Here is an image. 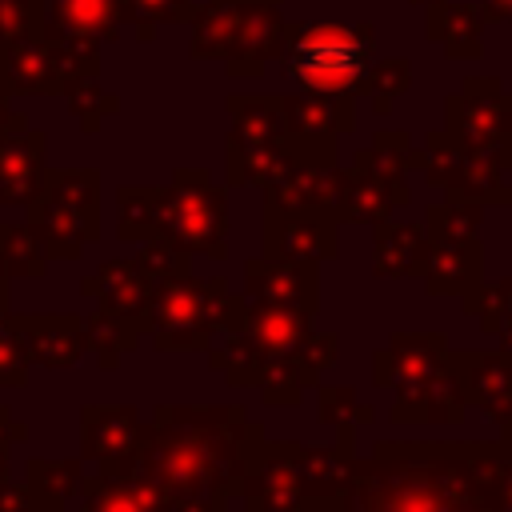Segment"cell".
<instances>
[{
  "label": "cell",
  "instance_id": "1",
  "mask_svg": "<svg viewBox=\"0 0 512 512\" xmlns=\"http://www.w3.org/2000/svg\"><path fill=\"white\" fill-rule=\"evenodd\" d=\"M264 440V420L248 416L244 404H156L152 416H144L140 444L96 468L136 472L172 500L236 508L240 476Z\"/></svg>",
  "mask_w": 512,
  "mask_h": 512
},
{
  "label": "cell",
  "instance_id": "2",
  "mask_svg": "<svg viewBox=\"0 0 512 512\" xmlns=\"http://www.w3.org/2000/svg\"><path fill=\"white\" fill-rule=\"evenodd\" d=\"M496 464L500 444L484 440H376L320 512H468L492 500Z\"/></svg>",
  "mask_w": 512,
  "mask_h": 512
},
{
  "label": "cell",
  "instance_id": "3",
  "mask_svg": "<svg viewBox=\"0 0 512 512\" xmlns=\"http://www.w3.org/2000/svg\"><path fill=\"white\" fill-rule=\"evenodd\" d=\"M284 0H204L192 8V60H220L228 76H260L284 48Z\"/></svg>",
  "mask_w": 512,
  "mask_h": 512
},
{
  "label": "cell",
  "instance_id": "4",
  "mask_svg": "<svg viewBox=\"0 0 512 512\" xmlns=\"http://www.w3.org/2000/svg\"><path fill=\"white\" fill-rule=\"evenodd\" d=\"M372 60H376V28L368 20L288 24L284 48L276 56L284 80H296V88L304 92H328V96H360Z\"/></svg>",
  "mask_w": 512,
  "mask_h": 512
},
{
  "label": "cell",
  "instance_id": "5",
  "mask_svg": "<svg viewBox=\"0 0 512 512\" xmlns=\"http://www.w3.org/2000/svg\"><path fill=\"white\" fill-rule=\"evenodd\" d=\"M236 288L224 276H172L152 284L148 296V340L156 352H208L224 328Z\"/></svg>",
  "mask_w": 512,
  "mask_h": 512
},
{
  "label": "cell",
  "instance_id": "6",
  "mask_svg": "<svg viewBox=\"0 0 512 512\" xmlns=\"http://www.w3.org/2000/svg\"><path fill=\"white\" fill-rule=\"evenodd\" d=\"M152 236L172 240L188 256L228 260V192L208 168H176L152 196Z\"/></svg>",
  "mask_w": 512,
  "mask_h": 512
},
{
  "label": "cell",
  "instance_id": "7",
  "mask_svg": "<svg viewBox=\"0 0 512 512\" xmlns=\"http://www.w3.org/2000/svg\"><path fill=\"white\" fill-rule=\"evenodd\" d=\"M24 212L48 260H80L100 240V172L48 168L36 200L24 204Z\"/></svg>",
  "mask_w": 512,
  "mask_h": 512
},
{
  "label": "cell",
  "instance_id": "8",
  "mask_svg": "<svg viewBox=\"0 0 512 512\" xmlns=\"http://www.w3.org/2000/svg\"><path fill=\"white\" fill-rule=\"evenodd\" d=\"M424 180L440 188L448 200H468V204H508L512 184L508 172L480 148L460 144L452 132H428L424 136Z\"/></svg>",
  "mask_w": 512,
  "mask_h": 512
},
{
  "label": "cell",
  "instance_id": "9",
  "mask_svg": "<svg viewBox=\"0 0 512 512\" xmlns=\"http://www.w3.org/2000/svg\"><path fill=\"white\" fill-rule=\"evenodd\" d=\"M444 132L512 172V92H504L496 76H472L444 100Z\"/></svg>",
  "mask_w": 512,
  "mask_h": 512
},
{
  "label": "cell",
  "instance_id": "10",
  "mask_svg": "<svg viewBox=\"0 0 512 512\" xmlns=\"http://www.w3.org/2000/svg\"><path fill=\"white\" fill-rule=\"evenodd\" d=\"M296 452H300V440H264L240 476L236 508L240 512H312Z\"/></svg>",
  "mask_w": 512,
  "mask_h": 512
},
{
  "label": "cell",
  "instance_id": "11",
  "mask_svg": "<svg viewBox=\"0 0 512 512\" xmlns=\"http://www.w3.org/2000/svg\"><path fill=\"white\" fill-rule=\"evenodd\" d=\"M260 252L276 260L324 264L340 256V216L332 208L260 204Z\"/></svg>",
  "mask_w": 512,
  "mask_h": 512
},
{
  "label": "cell",
  "instance_id": "12",
  "mask_svg": "<svg viewBox=\"0 0 512 512\" xmlns=\"http://www.w3.org/2000/svg\"><path fill=\"white\" fill-rule=\"evenodd\" d=\"M444 364H448L444 332H392L388 344L372 352V384L408 396L420 392Z\"/></svg>",
  "mask_w": 512,
  "mask_h": 512
},
{
  "label": "cell",
  "instance_id": "13",
  "mask_svg": "<svg viewBox=\"0 0 512 512\" xmlns=\"http://www.w3.org/2000/svg\"><path fill=\"white\" fill-rule=\"evenodd\" d=\"M240 296L252 304L312 312L320 308V268L308 260H276V256H248Z\"/></svg>",
  "mask_w": 512,
  "mask_h": 512
},
{
  "label": "cell",
  "instance_id": "14",
  "mask_svg": "<svg viewBox=\"0 0 512 512\" xmlns=\"http://www.w3.org/2000/svg\"><path fill=\"white\" fill-rule=\"evenodd\" d=\"M44 152L48 136L32 128L24 112H12V120L0 128V208H24L36 200L48 172Z\"/></svg>",
  "mask_w": 512,
  "mask_h": 512
},
{
  "label": "cell",
  "instance_id": "15",
  "mask_svg": "<svg viewBox=\"0 0 512 512\" xmlns=\"http://www.w3.org/2000/svg\"><path fill=\"white\" fill-rule=\"evenodd\" d=\"M312 312H292V308H272V304H252L240 292L228 304L224 324H236L248 344L256 348V356L264 360V372H272L308 332H312ZM268 380V376H264Z\"/></svg>",
  "mask_w": 512,
  "mask_h": 512
},
{
  "label": "cell",
  "instance_id": "16",
  "mask_svg": "<svg viewBox=\"0 0 512 512\" xmlns=\"http://www.w3.org/2000/svg\"><path fill=\"white\" fill-rule=\"evenodd\" d=\"M28 364L36 368H76L88 356V336H84V316L76 312H8Z\"/></svg>",
  "mask_w": 512,
  "mask_h": 512
},
{
  "label": "cell",
  "instance_id": "17",
  "mask_svg": "<svg viewBox=\"0 0 512 512\" xmlns=\"http://www.w3.org/2000/svg\"><path fill=\"white\" fill-rule=\"evenodd\" d=\"M340 356V336L336 332H308L260 384V400L268 408H296L304 400V392L320 380V372H328Z\"/></svg>",
  "mask_w": 512,
  "mask_h": 512
},
{
  "label": "cell",
  "instance_id": "18",
  "mask_svg": "<svg viewBox=\"0 0 512 512\" xmlns=\"http://www.w3.org/2000/svg\"><path fill=\"white\" fill-rule=\"evenodd\" d=\"M0 88L8 96H64L60 52L44 32L0 44Z\"/></svg>",
  "mask_w": 512,
  "mask_h": 512
},
{
  "label": "cell",
  "instance_id": "19",
  "mask_svg": "<svg viewBox=\"0 0 512 512\" xmlns=\"http://www.w3.org/2000/svg\"><path fill=\"white\" fill-rule=\"evenodd\" d=\"M408 200H412L408 180H392L356 156H352V168H340V188H336L340 224H380Z\"/></svg>",
  "mask_w": 512,
  "mask_h": 512
},
{
  "label": "cell",
  "instance_id": "20",
  "mask_svg": "<svg viewBox=\"0 0 512 512\" xmlns=\"http://www.w3.org/2000/svg\"><path fill=\"white\" fill-rule=\"evenodd\" d=\"M448 368L456 372L468 408H480L492 424L512 420V364L500 352L448 348Z\"/></svg>",
  "mask_w": 512,
  "mask_h": 512
},
{
  "label": "cell",
  "instance_id": "21",
  "mask_svg": "<svg viewBox=\"0 0 512 512\" xmlns=\"http://www.w3.org/2000/svg\"><path fill=\"white\" fill-rule=\"evenodd\" d=\"M80 296H88L100 312L136 320L148 328L144 312H148V296H152V280L148 272L136 264V256H120V260H100L96 272H88L80 280Z\"/></svg>",
  "mask_w": 512,
  "mask_h": 512
},
{
  "label": "cell",
  "instance_id": "22",
  "mask_svg": "<svg viewBox=\"0 0 512 512\" xmlns=\"http://www.w3.org/2000/svg\"><path fill=\"white\" fill-rule=\"evenodd\" d=\"M424 292L428 296H464L484 280V248L476 236H428L424 256Z\"/></svg>",
  "mask_w": 512,
  "mask_h": 512
},
{
  "label": "cell",
  "instance_id": "23",
  "mask_svg": "<svg viewBox=\"0 0 512 512\" xmlns=\"http://www.w3.org/2000/svg\"><path fill=\"white\" fill-rule=\"evenodd\" d=\"M144 416L136 404H84L80 408V456L88 464L120 460L140 444Z\"/></svg>",
  "mask_w": 512,
  "mask_h": 512
},
{
  "label": "cell",
  "instance_id": "24",
  "mask_svg": "<svg viewBox=\"0 0 512 512\" xmlns=\"http://www.w3.org/2000/svg\"><path fill=\"white\" fill-rule=\"evenodd\" d=\"M124 28V0H48L40 32L48 40L112 44Z\"/></svg>",
  "mask_w": 512,
  "mask_h": 512
},
{
  "label": "cell",
  "instance_id": "25",
  "mask_svg": "<svg viewBox=\"0 0 512 512\" xmlns=\"http://www.w3.org/2000/svg\"><path fill=\"white\" fill-rule=\"evenodd\" d=\"M172 496L136 472H92L80 484V512H168Z\"/></svg>",
  "mask_w": 512,
  "mask_h": 512
},
{
  "label": "cell",
  "instance_id": "26",
  "mask_svg": "<svg viewBox=\"0 0 512 512\" xmlns=\"http://www.w3.org/2000/svg\"><path fill=\"white\" fill-rule=\"evenodd\" d=\"M428 256V232L424 220H380L372 224V272L380 280H404L420 276Z\"/></svg>",
  "mask_w": 512,
  "mask_h": 512
},
{
  "label": "cell",
  "instance_id": "27",
  "mask_svg": "<svg viewBox=\"0 0 512 512\" xmlns=\"http://www.w3.org/2000/svg\"><path fill=\"white\" fill-rule=\"evenodd\" d=\"M484 12L480 4H448L436 0L428 4L424 16V36L444 48L448 60H480L484 56Z\"/></svg>",
  "mask_w": 512,
  "mask_h": 512
},
{
  "label": "cell",
  "instance_id": "28",
  "mask_svg": "<svg viewBox=\"0 0 512 512\" xmlns=\"http://www.w3.org/2000/svg\"><path fill=\"white\" fill-rule=\"evenodd\" d=\"M284 100V128L292 136H344L356 128V96L292 92Z\"/></svg>",
  "mask_w": 512,
  "mask_h": 512
},
{
  "label": "cell",
  "instance_id": "29",
  "mask_svg": "<svg viewBox=\"0 0 512 512\" xmlns=\"http://www.w3.org/2000/svg\"><path fill=\"white\" fill-rule=\"evenodd\" d=\"M464 388L456 380V372L444 364L420 392H408V396H396L392 408H388V420L392 424H456L464 420Z\"/></svg>",
  "mask_w": 512,
  "mask_h": 512
},
{
  "label": "cell",
  "instance_id": "30",
  "mask_svg": "<svg viewBox=\"0 0 512 512\" xmlns=\"http://www.w3.org/2000/svg\"><path fill=\"white\" fill-rule=\"evenodd\" d=\"M336 188H340V164H312L292 160V168L260 192V204L276 208H332L336 212Z\"/></svg>",
  "mask_w": 512,
  "mask_h": 512
},
{
  "label": "cell",
  "instance_id": "31",
  "mask_svg": "<svg viewBox=\"0 0 512 512\" xmlns=\"http://www.w3.org/2000/svg\"><path fill=\"white\" fill-rule=\"evenodd\" d=\"M284 100L276 92H232L224 144H268L284 140Z\"/></svg>",
  "mask_w": 512,
  "mask_h": 512
},
{
  "label": "cell",
  "instance_id": "32",
  "mask_svg": "<svg viewBox=\"0 0 512 512\" xmlns=\"http://www.w3.org/2000/svg\"><path fill=\"white\" fill-rule=\"evenodd\" d=\"M292 168L288 136L268 144H224V184L228 188H272Z\"/></svg>",
  "mask_w": 512,
  "mask_h": 512
},
{
  "label": "cell",
  "instance_id": "33",
  "mask_svg": "<svg viewBox=\"0 0 512 512\" xmlns=\"http://www.w3.org/2000/svg\"><path fill=\"white\" fill-rule=\"evenodd\" d=\"M24 484L36 504V512H56L72 496H80L84 484V456H28Z\"/></svg>",
  "mask_w": 512,
  "mask_h": 512
},
{
  "label": "cell",
  "instance_id": "34",
  "mask_svg": "<svg viewBox=\"0 0 512 512\" xmlns=\"http://www.w3.org/2000/svg\"><path fill=\"white\" fill-rule=\"evenodd\" d=\"M84 336H88V356L96 360V368L100 372H116L120 360L128 352H136V344L148 336V328L136 324V320H124V316L100 312L92 304V312L84 316Z\"/></svg>",
  "mask_w": 512,
  "mask_h": 512
},
{
  "label": "cell",
  "instance_id": "35",
  "mask_svg": "<svg viewBox=\"0 0 512 512\" xmlns=\"http://www.w3.org/2000/svg\"><path fill=\"white\" fill-rule=\"evenodd\" d=\"M0 260L12 280H40L52 264L28 220H0Z\"/></svg>",
  "mask_w": 512,
  "mask_h": 512
},
{
  "label": "cell",
  "instance_id": "36",
  "mask_svg": "<svg viewBox=\"0 0 512 512\" xmlns=\"http://www.w3.org/2000/svg\"><path fill=\"white\" fill-rule=\"evenodd\" d=\"M460 308L468 316H476L488 336H496L500 328H512V276H504L496 284L480 280L476 288H468L460 296Z\"/></svg>",
  "mask_w": 512,
  "mask_h": 512
},
{
  "label": "cell",
  "instance_id": "37",
  "mask_svg": "<svg viewBox=\"0 0 512 512\" xmlns=\"http://www.w3.org/2000/svg\"><path fill=\"white\" fill-rule=\"evenodd\" d=\"M408 88H412V60H404V56H384V60H372L360 96H368L372 112L388 116L392 104H396V96H404Z\"/></svg>",
  "mask_w": 512,
  "mask_h": 512
},
{
  "label": "cell",
  "instance_id": "38",
  "mask_svg": "<svg viewBox=\"0 0 512 512\" xmlns=\"http://www.w3.org/2000/svg\"><path fill=\"white\" fill-rule=\"evenodd\" d=\"M64 100H68V112L76 116V124H80V132H100V124L108 120V116H116L120 112V96L116 92H108L104 84H100V76H88V80H76L68 92H64Z\"/></svg>",
  "mask_w": 512,
  "mask_h": 512
},
{
  "label": "cell",
  "instance_id": "39",
  "mask_svg": "<svg viewBox=\"0 0 512 512\" xmlns=\"http://www.w3.org/2000/svg\"><path fill=\"white\" fill-rule=\"evenodd\" d=\"M152 184H120L116 188V240L140 244L152 236Z\"/></svg>",
  "mask_w": 512,
  "mask_h": 512
},
{
  "label": "cell",
  "instance_id": "40",
  "mask_svg": "<svg viewBox=\"0 0 512 512\" xmlns=\"http://www.w3.org/2000/svg\"><path fill=\"white\" fill-rule=\"evenodd\" d=\"M196 0H124V24L140 44L156 36L160 24H184L192 20Z\"/></svg>",
  "mask_w": 512,
  "mask_h": 512
},
{
  "label": "cell",
  "instance_id": "41",
  "mask_svg": "<svg viewBox=\"0 0 512 512\" xmlns=\"http://www.w3.org/2000/svg\"><path fill=\"white\" fill-rule=\"evenodd\" d=\"M316 420L320 424H356V428H364V424H372L376 420V408L372 404H364L348 384H320L316 388Z\"/></svg>",
  "mask_w": 512,
  "mask_h": 512
},
{
  "label": "cell",
  "instance_id": "42",
  "mask_svg": "<svg viewBox=\"0 0 512 512\" xmlns=\"http://www.w3.org/2000/svg\"><path fill=\"white\" fill-rule=\"evenodd\" d=\"M480 216H484V204H468V200H440V204H428L424 212V232L428 236H476L480 232Z\"/></svg>",
  "mask_w": 512,
  "mask_h": 512
},
{
  "label": "cell",
  "instance_id": "43",
  "mask_svg": "<svg viewBox=\"0 0 512 512\" xmlns=\"http://www.w3.org/2000/svg\"><path fill=\"white\" fill-rule=\"evenodd\" d=\"M136 264L148 272L152 284L192 272V256H188L184 248H176L172 240H164V236H148V240H140V244H136Z\"/></svg>",
  "mask_w": 512,
  "mask_h": 512
},
{
  "label": "cell",
  "instance_id": "44",
  "mask_svg": "<svg viewBox=\"0 0 512 512\" xmlns=\"http://www.w3.org/2000/svg\"><path fill=\"white\" fill-rule=\"evenodd\" d=\"M8 312H0V388H24L32 364H28V352H24V344H20Z\"/></svg>",
  "mask_w": 512,
  "mask_h": 512
},
{
  "label": "cell",
  "instance_id": "45",
  "mask_svg": "<svg viewBox=\"0 0 512 512\" xmlns=\"http://www.w3.org/2000/svg\"><path fill=\"white\" fill-rule=\"evenodd\" d=\"M44 4L48 0H0V44L28 36V32H40Z\"/></svg>",
  "mask_w": 512,
  "mask_h": 512
},
{
  "label": "cell",
  "instance_id": "46",
  "mask_svg": "<svg viewBox=\"0 0 512 512\" xmlns=\"http://www.w3.org/2000/svg\"><path fill=\"white\" fill-rule=\"evenodd\" d=\"M0 512H36L32 496H28V484L12 476V468L0 472Z\"/></svg>",
  "mask_w": 512,
  "mask_h": 512
},
{
  "label": "cell",
  "instance_id": "47",
  "mask_svg": "<svg viewBox=\"0 0 512 512\" xmlns=\"http://www.w3.org/2000/svg\"><path fill=\"white\" fill-rule=\"evenodd\" d=\"M24 440H28V424L16 420L8 404H0V452H12V448L24 444Z\"/></svg>",
  "mask_w": 512,
  "mask_h": 512
},
{
  "label": "cell",
  "instance_id": "48",
  "mask_svg": "<svg viewBox=\"0 0 512 512\" xmlns=\"http://www.w3.org/2000/svg\"><path fill=\"white\" fill-rule=\"evenodd\" d=\"M492 504H496L500 512H512V460H508V456H500V464H496V476H492Z\"/></svg>",
  "mask_w": 512,
  "mask_h": 512
},
{
  "label": "cell",
  "instance_id": "49",
  "mask_svg": "<svg viewBox=\"0 0 512 512\" xmlns=\"http://www.w3.org/2000/svg\"><path fill=\"white\" fill-rule=\"evenodd\" d=\"M480 12L484 20H512V0H480Z\"/></svg>",
  "mask_w": 512,
  "mask_h": 512
},
{
  "label": "cell",
  "instance_id": "50",
  "mask_svg": "<svg viewBox=\"0 0 512 512\" xmlns=\"http://www.w3.org/2000/svg\"><path fill=\"white\" fill-rule=\"evenodd\" d=\"M8 308H12V276H8V268L0 260V312H8Z\"/></svg>",
  "mask_w": 512,
  "mask_h": 512
},
{
  "label": "cell",
  "instance_id": "51",
  "mask_svg": "<svg viewBox=\"0 0 512 512\" xmlns=\"http://www.w3.org/2000/svg\"><path fill=\"white\" fill-rule=\"evenodd\" d=\"M8 100H12V96H8L4 88H0V128H4L8 120H12V104H8Z\"/></svg>",
  "mask_w": 512,
  "mask_h": 512
},
{
  "label": "cell",
  "instance_id": "52",
  "mask_svg": "<svg viewBox=\"0 0 512 512\" xmlns=\"http://www.w3.org/2000/svg\"><path fill=\"white\" fill-rule=\"evenodd\" d=\"M468 512H500L492 500H484V504H476V508H468Z\"/></svg>",
  "mask_w": 512,
  "mask_h": 512
},
{
  "label": "cell",
  "instance_id": "53",
  "mask_svg": "<svg viewBox=\"0 0 512 512\" xmlns=\"http://www.w3.org/2000/svg\"><path fill=\"white\" fill-rule=\"evenodd\" d=\"M412 4H420V8H428V4H436V0H412Z\"/></svg>",
  "mask_w": 512,
  "mask_h": 512
},
{
  "label": "cell",
  "instance_id": "54",
  "mask_svg": "<svg viewBox=\"0 0 512 512\" xmlns=\"http://www.w3.org/2000/svg\"><path fill=\"white\" fill-rule=\"evenodd\" d=\"M56 512H64V508H56Z\"/></svg>",
  "mask_w": 512,
  "mask_h": 512
},
{
  "label": "cell",
  "instance_id": "55",
  "mask_svg": "<svg viewBox=\"0 0 512 512\" xmlns=\"http://www.w3.org/2000/svg\"><path fill=\"white\" fill-rule=\"evenodd\" d=\"M232 512H240V508H232Z\"/></svg>",
  "mask_w": 512,
  "mask_h": 512
},
{
  "label": "cell",
  "instance_id": "56",
  "mask_svg": "<svg viewBox=\"0 0 512 512\" xmlns=\"http://www.w3.org/2000/svg\"><path fill=\"white\" fill-rule=\"evenodd\" d=\"M508 204H512V200H508Z\"/></svg>",
  "mask_w": 512,
  "mask_h": 512
}]
</instances>
